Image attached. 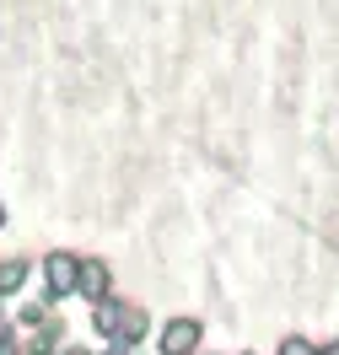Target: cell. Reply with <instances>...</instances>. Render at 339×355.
Wrapping results in <instances>:
<instances>
[{
	"mask_svg": "<svg viewBox=\"0 0 339 355\" xmlns=\"http://www.w3.org/2000/svg\"><path fill=\"white\" fill-rule=\"evenodd\" d=\"M76 259H81V253H70V248L44 253V302L49 307L65 302V296H76Z\"/></svg>",
	"mask_w": 339,
	"mask_h": 355,
	"instance_id": "1",
	"label": "cell"
},
{
	"mask_svg": "<svg viewBox=\"0 0 339 355\" xmlns=\"http://www.w3.org/2000/svg\"><path fill=\"white\" fill-rule=\"evenodd\" d=\"M76 296H81V302H103V296H113V269H108V259H97V253L76 259Z\"/></svg>",
	"mask_w": 339,
	"mask_h": 355,
	"instance_id": "2",
	"label": "cell"
},
{
	"mask_svg": "<svg viewBox=\"0 0 339 355\" xmlns=\"http://www.w3.org/2000/svg\"><path fill=\"white\" fill-rule=\"evenodd\" d=\"M157 350H162V355H194V350H205L200 318H167V323H162Z\"/></svg>",
	"mask_w": 339,
	"mask_h": 355,
	"instance_id": "3",
	"label": "cell"
},
{
	"mask_svg": "<svg viewBox=\"0 0 339 355\" xmlns=\"http://www.w3.org/2000/svg\"><path fill=\"white\" fill-rule=\"evenodd\" d=\"M146 334H151V312L140 307V302H119V329H113V339L119 345H146Z\"/></svg>",
	"mask_w": 339,
	"mask_h": 355,
	"instance_id": "4",
	"label": "cell"
},
{
	"mask_svg": "<svg viewBox=\"0 0 339 355\" xmlns=\"http://www.w3.org/2000/svg\"><path fill=\"white\" fill-rule=\"evenodd\" d=\"M27 259L22 253H6V259H0V302H6V296H17V291L27 286Z\"/></svg>",
	"mask_w": 339,
	"mask_h": 355,
	"instance_id": "5",
	"label": "cell"
},
{
	"mask_svg": "<svg viewBox=\"0 0 339 355\" xmlns=\"http://www.w3.org/2000/svg\"><path fill=\"white\" fill-rule=\"evenodd\" d=\"M49 312H54L49 302H27V307L17 312V334H33V329H38V323L49 318Z\"/></svg>",
	"mask_w": 339,
	"mask_h": 355,
	"instance_id": "6",
	"label": "cell"
},
{
	"mask_svg": "<svg viewBox=\"0 0 339 355\" xmlns=\"http://www.w3.org/2000/svg\"><path fill=\"white\" fill-rule=\"evenodd\" d=\"M275 355H318V345H313V339H302V334H286Z\"/></svg>",
	"mask_w": 339,
	"mask_h": 355,
	"instance_id": "7",
	"label": "cell"
},
{
	"mask_svg": "<svg viewBox=\"0 0 339 355\" xmlns=\"http://www.w3.org/2000/svg\"><path fill=\"white\" fill-rule=\"evenodd\" d=\"M0 355H22V334L11 323H0Z\"/></svg>",
	"mask_w": 339,
	"mask_h": 355,
	"instance_id": "8",
	"label": "cell"
},
{
	"mask_svg": "<svg viewBox=\"0 0 339 355\" xmlns=\"http://www.w3.org/2000/svg\"><path fill=\"white\" fill-rule=\"evenodd\" d=\"M54 355H92V350H87V345H60Z\"/></svg>",
	"mask_w": 339,
	"mask_h": 355,
	"instance_id": "9",
	"label": "cell"
},
{
	"mask_svg": "<svg viewBox=\"0 0 339 355\" xmlns=\"http://www.w3.org/2000/svg\"><path fill=\"white\" fill-rule=\"evenodd\" d=\"M318 355H339V339H329V345H318Z\"/></svg>",
	"mask_w": 339,
	"mask_h": 355,
	"instance_id": "10",
	"label": "cell"
},
{
	"mask_svg": "<svg viewBox=\"0 0 339 355\" xmlns=\"http://www.w3.org/2000/svg\"><path fill=\"white\" fill-rule=\"evenodd\" d=\"M0 323H6V302H0Z\"/></svg>",
	"mask_w": 339,
	"mask_h": 355,
	"instance_id": "11",
	"label": "cell"
},
{
	"mask_svg": "<svg viewBox=\"0 0 339 355\" xmlns=\"http://www.w3.org/2000/svg\"><path fill=\"white\" fill-rule=\"evenodd\" d=\"M0 226H6V205H0Z\"/></svg>",
	"mask_w": 339,
	"mask_h": 355,
	"instance_id": "12",
	"label": "cell"
},
{
	"mask_svg": "<svg viewBox=\"0 0 339 355\" xmlns=\"http://www.w3.org/2000/svg\"><path fill=\"white\" fill-rule=\"evenodd\" d=\"M194 355H210V350H194Z\"/></svg>",
	"mask_w": 339,
	"mask_h": 355,
	"instance_id": "13",
	"label": "cell"
},
{
	"mask_svg": "<svg viewBox=\"0 0 339 355\" xmlns=\"http://www.w3.org/2000/svg\"><path fill=\"white\" fill-rule=\"evenodd\" d=\"M243 355H253V350H243Z\"/></svg>",
	"mask_w": 339,
	"mask_h": 355,
	"instance_id": "14",
	"label": "cell"
}]
</instances>
